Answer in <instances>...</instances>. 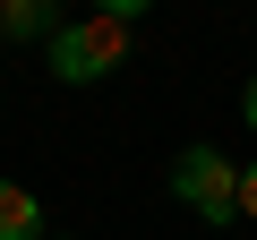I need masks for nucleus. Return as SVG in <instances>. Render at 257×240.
Listing matches in <instances>:
<instances>
[{"label": "nucleus", "mask_w": 257, "mask_h": 240, "mask_svg": "<svg viewBox=\"0 0 257 240\" xmlns=\"http://www.w3.org/2000/svg\"><path fill=\"white\" fill-rule=\"evenodd\" d=\"M120 60H128V26L103 18V9H86L77 26L52 35V77H60V86H94V77H111Z\"/></svg>", "instance_id": "obj_1"}, {"label": "nucleus", "mask_w": 257, "mask_h": 240, "mask_svg": "<svg viewBox=\"0 0 257 240\" xmlns=\"http://www.w3.org/2000/svg\"><path fill=\"white\" fill-rule=\"evenodd\" d=\"M172 197H180L189 214H206V223H231V214H240V163H223L214 146H189V155L172 163Z\"/></svg>", "instance_id": "obj_2"}, {"label": "nucleus", "mask_w": 257, "mask_h": 240, "mask_svg": "<svg viewBox=\"0 0 257 240\" xmlns=\"http://www.w3.org/2000/svg\"><path fill=\"white\" fill-rule=\"evenodd\" d=\"M0 240H43V206L18 180H0Z\"/></svg>", "instance_id": "obj_3"}, {"label": "nucleus", "mask_w": 257, "mask_h": 240, "mask_svg": "<svg viewBox=\"0 0 257 240\" xmlns=\"http://www.w3.org/2000/svg\"><path fill=\"white\" fill-rule=\"evenodd\" d=\"M0 35H60V9H52V0H0Z\"/></svg>", "instance_id": "obj_4"}, {"label": "nucleus", "mask_w": 257, "mask_h": 240, "mask_svg": "<svg viewBox=\"0 0 257 240\" xmlns=\"http://www.w3.org/2000/svg\"><path fill=\"white\" fill-rule=\"evenodd\" d=\"M94 9H103V18H120V26H128V18H146V9H155V0H94Z\"/></svg>", "instance_id": "obj_5"}, {"label": "nucleus", "mask_w": 257, "mask_h": 240, "mask_svg": "<svg viewBox=\"0 0 257 240\" xmlns=\"http://www.w3.org/2000/svg\"><path fill=\"white\" fill-rule=\"evenodd\" d=\"M240 214L257 223V163H240Z\"/></svg>", "instance_id": "obj_6"}, {"label": "nucleus", "mask_w": 257, "mask_h": 240, "mask_svg": "<svg viewBox=\"0 0 257 240\" xmlns=\"http://www.w3.org/2000/svg\"><path fill=\"white\" fill-rule=\"evenodd\" d=\"M248 129H257V77H248Z\"/></svg>", "instance_id": "obj_7"}]
</instances>
